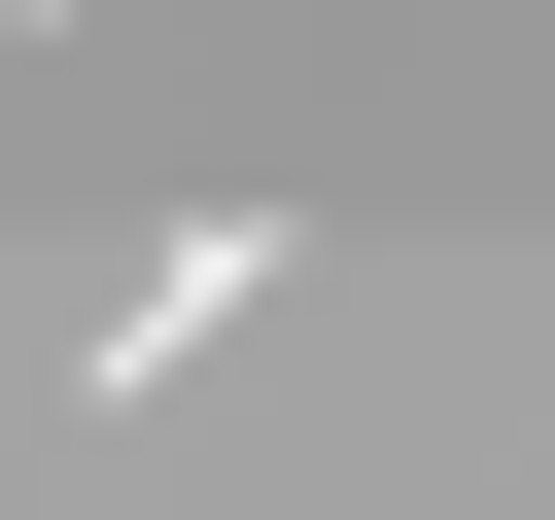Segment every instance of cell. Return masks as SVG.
Segmentation results:
<instances>
[{"label": "cell", "instance_id": "1", "mask_svg": "<svg viewBox=\"0 0 555 520\" xmlns=\"http://www.w3.org/2000/svg\"><path fill=\"white\" fill-rule=\"evenodd\" d=\"M208 312H278V208H208V243H139V277H104V347H69V381H173V347H208Z\"/></svg>", "mask_w": 555, "mask_h": 520}, {"label": "cell", "instance_id": "2", "mask_svg": "<svg viewBox=\"0 0 555 520\" xmlns=\"http://www.w3.org/2000/svg\"><path fill=\"white\" fill-rule=\"evenodd\" d=\"M35 35H69V0H35Z\"/></svg>", "mask_w": 555, "mask_h": 520}]
</instances>
